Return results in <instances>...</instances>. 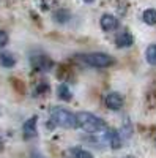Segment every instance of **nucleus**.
<instances>
[{
  "label": "nucleus",
  "instance_id": "1",
  "mask_svg": "<svg viewBox=\"0 0 156 158\" xmlns=\"http://www.w3.org/2000/svg\"><path fill=\"white\" fill-rule=\"evenodd\" d=\"M76 123L87 133H98V131L106 130V122L101 117L90 114V112H79L76 114Z\"/></svg>",
  "mask_w": 156,
  "mask_h": 158
},
{
  "label": "nucleus",
  "instance_id": "2",
  "mask_svg": "<svg viewBox=\"0 0 156 158\" xmlns=\"http://www.w3.org/2000/svg\"><path fill=\"white\" fill-rule=\"evenodd\" d=\"M50 117H52V122H54L55 125H58V127H63V128L77 127L76 115L73 112H70L68 109H65V108H52Z\"/></svg>",
  "mask_w": 156,
  "mask_h": 158
},
{
  "label": "nucleus",
  "instance_id": "3",
  "mask_svg": "<svg viewBox=\"0 0 156 158\" xmlns=\"http://www.w3.org/2000/svg\"><path fill=\"white\" fill-rule=\"evenodd\" d=\"M82 59L87 65L95 68H107L114 65V57L109 54H104V52H90V54L82 56Z\"/></svg>",
  "mask_w": 156,
  "mask_h": 158
},
{
  "label": "nucleus",
  "instance_id": "4",
  "mask_svg": "<svg viewBox=\"0 0 156 158\" xmlns=\"http://www.w3.org/2000/svg\"><path fill=\"white\" fill-rule=\"evenodd\" d=\"M106 106L112 111H118L123 106V97L117 92H110L106 95Z\"/></svg>",
  "mask_w": 156,
  "mask_h": 158
},
{
  "label": "nucleus",
  "instance_id": "5",
  "mask_svg": "<svg viewBox=\"0 0 156 158\" xmlns=\"http://www.w3.org/2000/svg\"><path fill=\"white\" fill-rule=\"evenodd\" d=\"M99 22H101V29L104 32H114V30L118 29V25H120L118 19H117L115 16H112V15H104Z\"/></svg>",
  "mask_w": 156,
  "mask_h": 158
},
{
  "label": "nucleus",
  "instance_id": "6",
  "mask_svg": "<svg viewBox=\"0 0 156 158\" xmlns=\"http://www.w3.org/2000/svg\"><path fill=\"white\" fill-rule=\"evenodd\" d=\"M106 141L109 142V146L114 150H118L122 147V136L118 135V131H115V130H107L106 131Z\"/></svg>",
  "mask_w": 156,
  "mask_h": 158
},
{
  "label": "nucleus",
  "instance_id": "7",
  "mask_svg": "<svg viewBox=\"0 0 156 158\" xmlns=\"http://www.w3.org/2000/svg\"><path fill=\"white\" fill-rule=\"evenodd\" d=\"M36 120L38 118L33 115V117H30L27 122L24 123V127H22V131H24V136L25 138H33V136H36Z\"/></svg>",
  "mask_w": 156,
  "mask_h": 158
},
{
  "label": "nucleus",
  "instance_id": "8",
  "mask_svg": "<svg viewBox=\"0 0 156 158\" xmlns=\"http://www.w3.org/2000/svg\"><path fill=\"white\" fill-rule=\"evenodd\" d=\"M133 43H134V38H133V35L129 32H122L115 38V44L118 48H129Z\"/></svg>",
  "mask_w": 156,
  "mask_h": 158
},
{
  "label": "nucleus",
  "instance_id": "9",
  "mask_svg": "<svg viewBox=\"0 0 156 158\" xmlns=\"http://www.w3.org/2000/svg\"><path fill=\"white\" fill-rule=\"evenodd\" d=\"M0 65L5 68H13L16 65V59L13 54L10 52H3V54H0Z\"/></svg>",
  "mask_w": 156,
  "mask_h": 158
},
{
  "label": "nucleus",
  "instance_id": "10",
  "mask_svg": "<svg viewBox=\"0 0 156 158\" xmlns=\"http://www.w3.org/2000/svg\"><path fill=\"white\" fill-rule=\"evenodd\" d=\"M57 97L60 98V100H63V101H71V90H70V87L66 85V84H60L58 87H57Z\"/></svg>",
  "mask_w": 156,
  "mask_h": 158
},
{
  "label": "nucleus",
  "instance_id": "11",
  "mask_svg": "<svg viewBox=\"0 0 156 158\" xmlns=\"http://www.w3.org/2000/svg\"><path fill=\"white\" fill-rule=\"evenodd\" d=\"M142 19H144V22L148 24V25H154L156 24V10L154 8L145 10L144 15H142Z\"/></svg>",
  "mask_w": 156,
  "mask_h": 158
},
{
  "label": "nucleus",
  "instance_id": "12",
  "mask_svg": "<svg viewBox=\"0 0 156 158\" xmlns=\"http://www.w3.org/2000/svg\"><path fill=\"white\" fill-rule=\"evenodd\" d=\"M145 59L150 65H156V44H150L145 51Z\"/></svg>",
  "mask_w": 156,
  "mask_h": 158
},
{
  "label": "nucleus",
  "instance_id": "13",
  "mask_svg": "<svg viewBox=\"0 0 156 158\" xmlns=\"http://www.w3.org/2000/svg\"><path fill=\"white\" fill-rule=\"evenodd\" d=\"M71 152H73V155H74L76 158H93L92 153L87 152V150H84V149H81V147H74Z\"/></svg>",
  "mask_w": 156,
  "mask_h": 158
},
{
  "label": "nucleus",
  "instance_id": "14",
  "mask_svg": "<svg viewBox=\"0 0 156 158\" xmlns=\"http://www.w3.org/2000/svg\"><path fill=\"white\" fill-rule=\"evenodd\" d=\"M6 43H8V35H6V32L0 30V48H5Z\"/></svg>",
  "mask_w": 156,
  "mask_h": 158
},
{
  "label": "nucleus",
  "instance_id": "15",
  "mask_svg": "<svg viewBox=\"0 0 156 158\" xmlns=\"http://www.w3.org/2000/svg\"><path fill=\"white\" fill-rule=\"evenodd\" d=\"M32 158H44V156H43L40 152H33V153H32Z\"/></svg>",
  "mask_w": 156,
  "mask_h": 158
},
{
  "label": "nucleus",
  "instance_id": "16",
  "mask_svg": "<svg viewBox=\"0 0 156 158\" xmlns=\"http://www.w3.org/2000/svg\"><path fill=\"white\" fill-rule=\"evenodd\" d=\"M82 2H85V3H93L95 0H82Z\"/></svg>",
  "mask_w": 156,
  "mask_h": 158
},
{
  "label": "nucleus",
  "instance_id": "17",
  "mask_svg": "<svg viewBox=\"0 0 156 158\" xmlns=\"http://www.w3.org/2000/svg\"><path fill=\"white\" fill-rule=\"evenodd\" d=\"M126 158H134V156H126Z\"/></svg>",
  "mask_w": 156,
  "mask_h": 158
}]
</instances>
